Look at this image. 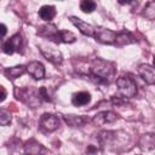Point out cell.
I'll return each mask as SVG.
<instances>
[{"mask_svg":"<svg viewBox=\"0 0 155 155\" xmlns=\"http://www.w3.org/2000/svg\"><path fill=\"white\" fill-rule=\"evenodd\" d=\"M90 73H91V75L94 79H97V81L108 84L114 78V74H115V64L111 63V62H109V61L96 58L91 63Z\"/></svg>","mask_w":155,"mask_h":155,"instance_id":"1","label":"cell"},{"mask_svg":"<svg viewBox=\"0 0 155 155\" xmlns=\"http://www.w3.org/2000/svg\"><path fill=\"white\" fill-rule=\"evenodd\" d=\"M117 93L120 98H132L137 94V84L130 76H120L116 79Z\"/></svg>","mask_w":155,"mask_h":155,"instance_id":"2","label":"cell"},{"mask_svg":"<svg viewBox=\"0 0 155 155\" xmlns=\"http://www.w3.org/2000/svg\"><path fill=\"white\" fill-rule=\"evenodd\" d=\"M24 103H27L28 105L35 108L40 104L41 98L39 94V90H34V88H24V90H19V97Z\"/></svg>","mask_w":155,"mask_h":155,"instance_id":"3","label":"cell"},{"mask_svg":"<svg viewBox=\"0 0 155 155\" xmlns=\"http://www.w3.org/2000/svg\"><path fill=\"white\" fill-rule=\"evenodd\" d=\"M94 39L102 44H107V45H114L115 44V38H116V33L114 30L103 28V27H97L94 29Z\"/></svg>","mask_w":155,"mask_h":155,"instance_id":"4","label":"cell"},{"mask_svg":"<svg viewBox=\"0 0 155 155\" xmlns=\"http://www.w3.org/2000/svg\"><path fill=\"white\" fill-rule=\"evenodd\" d=\"M23 47V39L19 34H15L12 38H10L7 41L4 42L2 45V51L6 54H12L15 52L22 51Z\"/></svg>","mask_w":155,"mask_h":155,"instance_id":"5","label":"cell"},{"mask_svg":"<svg viewBox=\"0 0 155 155\" xmlns=\"http://www.w3.org/2000/svg\"><path fill=\"white\" fill-rule=\"evenodd\" d=\"M40 126L47 132H53L59 127V119L54 114L45 113L40 119Z\"/></svg>","mask_w":155,"mask_h":155,"instance_id":"6","label":"cell"},{"mask_svg":"<svg viewBox=\"0 0 155 155\" xmlns=\"http://www.w3.org/2000/svg\"><path fill=\"white\" fill-rule=\"evenodd\" d=\"M58 33L59 30L57 29V27L54 24H45L42 27H40V29L38 30V35L41 38H47L48 40L58 44Z\"/></svg>","mask_w":155,"mask_h":155,"instance_id":"7","label":"cell"},{"mask_svg":"<svg viewBox=\"0 0 155 155\" xmlns=\"http://www.w3.org/2000/svg\"><path fill=\"white\" fill-rule=\"evenodd\" d=\"M27 67V73L34 79V80H41L45 76V67L41 62L33 61Z\"/></svg>","mask_w":155,"mask_h":155,"instance_id":"8","label":"cell"},{"mask_svg":"<svg viewBox=\"0 0 155 155\" xmlns=\"http://www.w3.org/2000/svg\"><path fill=\"white\" fill-rule=\"evenodd\" d=\"M117 120V115L111 111V110H105V111H101L98 113L94 117H93V124L97 126H102L104 124H113Z\"/></svg>","mask_w":155,"mask_h":155,"instance_id":"9","label":"cell"},{"mask_svg":"<svg viewBox=\"0 0 155 155\" xmlns=\"http://www.w3.org/2000/svg\"><path fill=\"white\" fill-rule=\"evenodd\" d=\"M46 151H47L46 148L35 139H30L24 144L25 155H45Z\"/></svg>","mask_w":155,"mask_h":155,"instance_id":"10","label":"cell"},{"mask_svg":"<svg viewBox=\"0 0 155 155\" xmlns=\"http://www.w3.org/2000/svg\"><path fill=\"white\" fill-rule=\"evenodd\" d=\"M138 74L145 81V84H148V85H154L155 84V73H154L153 65L140 64L138 67Z\"/></svg>","mask_w":155,"mask_h":155,"instance_id":"11","label":"cell"},{"mask_svg":"<svg viewBox=\"0 0 155 155\" xmlns=\"http://www.w3.org/2000/svg\"><path fill=\"white\" fill-rule=\"evenodd\" d=\"M69 21L86 36H93L94 35V28L88 24L87 22H84L82 19H80L79 17H75V16H71L69 17Z\"/></svg>","mask_w":155,"mask_h":155,"instance_id":"12","label":"cell"},{"mask_svg":"<svg viewBox=\"0 0 155 155\" xmlns=\"http://www.w3.org/2000/svg\"><path fill=\"white\" fill-rule=\"evenodd\" d=\"M40 51H41L42 56H44L47 61L52 62L53 64H61L62 61H63L62 53H61L59 51H57V50H53V48H44V47H41Z\"/></svg>","mask_w":155,"mask_h":155,"instance_id":"13","label":"cell"},{"mask_svg":"<svg viewBox=\"0 0 155 155\" xmlns=\"http://www.w3.org/2000/svg\"><path fill=\"white\" fill-rule=\"evenodd\" d=\"M91 102V94L87 92V91H80V92H76L73 94L71 97V103L75 105V107H82V105H86Z\"/></svg>","mask_w":155,"mask_h":155,"instance_id":"14","label":"cell"},{"mask_svg":"<svg viewBox=\"0 0 155 155\" xmlns=\"http://www.w3.org/2000/svg\"><path fill=\"white\" fill-rule=\"evenodd\" d=\"M64 121L70 126V127H81L84 126L85 124L88 122V119L85 117V116H81V115H65L64 116Z\"/></svg>","mask_w":155,"mask_h":155,"instance_id":"15","label":"cell"},{"mask_svg":"<svg viewBox=\"0 0 155 155\" xmlns=\"http://www.w3.org/2000/svg\"><path fill=\"white\" fill-rule=\"evenodd\" d=\"M136 42L134 36L128 33V31H122V33H116V38H115V44L116 46H125V45H130Z\"/></svg>","mask_w":155,"mask_h":155,"instance_id":"16","label":"cell"},{"mask_svg":"<svg viewBox=\"0 0 155 155\" xmlns=\"http://www.w3.org/2000/svg\"><path fill=\"white\" fill-rule=\"evenodd\" d=\"M139 145H140V149L144 150V151H151L154 149V145H155V139H154V134L153 133H147V134H143L140 140H139Z\"/></svg>","mask_w":155,"mask_h":155,"instance_id":"17","label":"cell"},{"mask_svg":"<svg viewBox=\"0 0 155 155\" xmlns=\"http://www.w3.org/2000/svg\"><path fill=\"white\" fill-rule=\"evenodd\" d=\"M56 16V8L52 5H44L39 10V17L44 21L50 22Z\"/></svg>","mask_w":155,"mask_h":155,"instance_id":"18","label":"cell"},{"mask_svg":"<svg viewBox=\"0 0 155 155\" xmlns=\"http://www.w3.org/2000/svg\"><path fill=\"white\" fill-rule=\"evenodd\" d=\"M27 71V67L21 64V65H16V67H11V68H7L5 70V75L8 78V79H17L19 78L21 75H23L24 73Z\"/></svg>","mask_w":155,"mask_h":155,"instance_id":"19","label":"cell"},{"mask_svg":"<svg viewBox=\"0 0 155 155\" xmlns=\"http://www.w3.org/2000/svg\"><path fill=\"white\" fill-rule=\"evenodd\" d=\"M76 40V36L74 33L69 31V30H59L58 33V44L59 42H64V44H71Z\"/></svg>","mask_w":155,"mask_h":155,"instance_id":"20","label":"cell"},{"mask_svg":"<svg viewBox=\"0 0 155 155\" xmlns=\"http://www.w3.org/2000/svg\"><path fill=\"white\" fill-rule=\"evenodd\" d=\"M96 7H97V4L94 1H92V0H82L80 2V10L82 12H85V13L93 12L96 10Z\"/></svg>","mask_w":155,"mask_h":155,"instance_id":"21","label":"cell"},{"mask_svg":"<svg viewBox=\"0 0 155 155\" xmlns=\"http://www.w3.org/2000/svg\"><path fill=\"white\" fill-rule=\"evenodd\" d=\"M143 16L150 21H153L155 18V2L154 1H149L145 7H144V12H143Z\"/></svg>","mask_w":155,"mask_h":155,"instance_id":"22","label":"cell"},{"mask_svg":"<svg viewBox=\"0 0 155 155\" xmlns=\"http://www.w3.org/2000/svg\"><path fill=\"white\" fill-rule=\"evenodd\" d=\"M11 114L6 109H0V126H7L11 124Z\"/></svg>","mask_w":155,"mask_h":155,"instance_id":"23","label":"cell"},{"mask_svg":"<svg viewBox=\"0 0 155 155\" xmlns=\"http://www.w3.org/2000/svg\"><path fill=\"white\" fill-rule=\"evenodd\" d=\"M39 94H40V98L41 99H44V101H46V102H51V98L48 97V93H47V90H46V87H40L39 88Z\"/></svg>","mask_w":155,"mask_h":155,"instance_id":"24","label":"cell"},{"mask_svg":"<svg viewBox=\"0 0 155 155\" xmlns=\"http://www.w3.org/2000/svg\"><path fill=\"white\" fill-rule=\"evenodd\" d=\"M6 97H7V91H6V88H5L2 85H0V103L4 102V101L6 99Z\"/></svg>","mask_w":155,"mask_h":155,"instance_id":"25","label":"cell"},{"mask_svg":"<svg viewBox=\"0 0 155 155\" xmlns=\"http://www.w3.org/2000/svg\"><path fill=\"white\" fill-rule=\"evenodd\" d=\"M6 33H7V28H6V25L2 24V23H0V39L4 38V36L6 35Z\"/></svg>","mask_w":155,"mask_h":155,"instance_id":"26","label":"cell"},{"mask_svg":"<svg viewBox=\"0 0 155 155\" xmlns=\"http://www.w3.org/2000/svg\"><path fill=\"white\" fill-rule=\"evenodd\" d=\"M0 70H1V65H0Z\"/></svg>","mask_w":155,"mask_h":155,"instance_id":"27","label":"cell"}]
</instances>
